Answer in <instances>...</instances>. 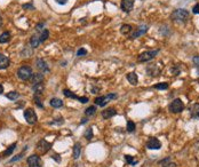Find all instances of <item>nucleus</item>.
Instances as JSON below:
<instances>
[{
    "label": "nucleus",
    "instance_id": "a878e982",
    "mask_svg": "<svg viewBox=\"0 0 199 167\" xmlns=\"http://www.w3.org/2000/svg\"><path fill=\"white\" fill-rule=\"evenodd\" d=\"M63 94H64L67 97H69V98H73V100H78L79 98L76 94H73V93H72L71 90H69V89H64V90H63Z\"/></svg>",
    "mask_w": 199,
    "mask_h": 167
},
{
    "label": "nucleus",
    "instance_id": "4be33fe9",
    "mask_svg": "<svg viewBox=\"0 0 199 167\" xmlns=\"http://www.w3.org/2000/svg\"><path fill=\"white\" fill-rule=\"evenodd\" d=\"M9 39H10V33L9 32H4V33H1L0 35V44H6V43H8Z\"/></svg>",
    "mask_w": 199,
    "mask_h": 167
},
{
    "label": "nucleus",
    "instance_id": "1a4fd4ad",
    "mask_svg": "<svg viewBox=\"0 0 199 167\" xmlns=\"http://www.w3.org/2000/svg\"><path fill=\"white\" fill-rule=\"evenodd\" d=\"M148 29H149V27L145 25V24H143V25L139 27L137 29H136V31H135L134 33H132V35H130V39H136V38H139V37H141V35H145V33H147V31H148Z\"/></svg>",
    "mask_w": 199,
    "mask_h": 167
},
{
    "label": "nucleus",
    "instance_id": "79ce46f5",
    "mask_svg": "<svg viewBox=\"0 0 199 167\" xmlns=\"http://www.w3.org/2000/svg\"><path fill=\"white\" fill-rule=\"evenodd\" d=\"M57 4H60V5H65L67 2H68V0H55Z\"/></svg>",
    "mask_w": 199,
    "mask_h": 167
},
{
    "label": "nucleus",
    "instance_id": "a18cd8bd",
    "mask_svg": "<svg viewBox=\"0 0 199 167\" xmlns=\"http://www.w3.org/2000/svg\"><path fill=\"white\" fill-rule=\"evenodd\" d=\"M4 93V86L0 84V94H2Z\"/></svg>",
    "mask_w": 199,
    "mask_h": 167
},
{
    "label": "nucleus",
    "instance_id": "e433bc0d",
    "mask_svg": "<svg viewBox=\"0 0 199 167\" xmlns=\"http://www.w3.org/2000/svg\"><path fill=\"white\" fill-rule=\"evenodd\" d=\"M86 54H87V51H86V49L81 48V49H79L78 52H77V56H82V55H86Z\"/></svg>",
    "mask_w": 199,
    "mask_h": 167
},
{
    "label": "nucleus",
    "instance_id": "9b49d317",
    "mask_svg": "<svg viewBox=\"0 0 199 167\" xmlns=\"http://www.w3.org/2000/svg\"><path fill=\"white\" fill-rule=\"evenodd\" d=\"M148 74H150L151 77H157L160 73V69L157 64H149L147 68Z\"/></svg>",
    "mask_w": 199,
    "mask_h": 167
},
{
    "label": "nucleus",
    "instance_id": "49530a36",
    "mask_svg": "<svg viewBox=\"0 0 199 167\" xmlns=\"http://www.w3.org/2000/svg\"><path fill=\"white\" fill-rule=\"evenodd\" d=\"M85 123H87V118H85V119L81 120V124H85Z\"/></svg>",
    "mask_w": 199,
    "mask_h": 167
},
{
    "label": "nucleus",
    "instance_id": "473e14b6",
    "mask_svg": "<svg viewBox=\"0 0 199 167\" xmlns=\"http://www.w3.org/2000/svg\"><path fill=\"white\" fill-rule=\"evenodd\" d=\"M35 103L38 104L39 108H43V103H41V100L39 98V95H38V94H35Z\"/></svg>",
    "mask_w": 199,
    "mask_h": 167
},
{
    "label": "nucleus",
    "instance_id": "09e8293b",
    "mask_svg": "<svg viewBox=\"0 0 199 167\" xmlns=\"http://www.w3.org/2000/svg\"><path fill=\"white\" fill-rule=\"evenodd\" d=\"M197 68H198V69H197V70H198V74H199V67H197Z\"/></svg>",
    "mask_w": 199,
    "mask_h": 167
},
{
    "label": "nucleus",
    "instance_id": "423d86ee",
    "mask_svg": "<svg viewBox=\"0 0 199 167\" xmlns=\"http://www.w3.org/2000/svg\"><path fill=\"white\" fill-rule=\"evenodd\" d=\"M27 165L29 167H41L43 166V161L39 156L37 155H31L29 158H27Z\"/></svg>",
    "mask_w": 199,
    "mask_h": 167
},
{
    "label": "nucleus",
    "instance_id": "412c9836",
    "mask_svg": "<svg viewBox=\"0 0 199 167\" xmlns=\"http://www.w3.org/2000/svg\"><path fill=\"white\" fill-rule=\"evenodd\" d=\"M132 30H133L132 25H130V24H124V25H121L120 32H121V35H130V32H132Z\"/></svg>",
    "mask_w": 199,
    "mask_h": 167
},
{
    "label": "nucleus",
    "instance_id": "f257e3e1",
    "mask_svg": "<svg viewBox=\"0 0 199 167\" xmlns=\"http://www.w3.org/2000/svg\"><path fill=\"white\" fill-rule=\"evenodd\" d=\"M190 17V13L187 9H175L172 14V20L176 23H185Z\"/></svg>",
    "mask_w": 199,
    "mask_h": 167
},
{
    "label": "nucleus",
    "instance_id": "20e7f679",
    "mask_svg": "<svg viewBox=\"0 0 199 167\" xmlns=\"http://www.w3.org/2000/svg\"><path fill=\"white\" fill-rule=\"evenodd\" d=\"M159 53V49H155V51H148L144 53L140 54L139 57H137V61L139 62H148L153 60L157 56V54Z\"/></svg>",
    "mask_w": 199,
    "mask_h": 167
},
{
    "label": "nucleus",
    "instance_id": "58836bf2",
    "mask_svg": "<svg viewBox=\"0 0 199 167\" xmlns=\"http://www.w3.org/2000/svg\"><path fill=\"white\" fill-rule=\"evenodd\" d=\"M192 13H193V14H199V4H197V5H195V6H193V8H192Z\"/></svg>",
    "mask_w": 199,
    "mask_h": 167
},
{
    "label": "nucleus",
    "instance_id": "4468645a",
    "mask_svg": "<svg viewBox=\"0 0 199 167\" xmlns=\"http://www.w3.org/2000/svg\"><path fill=\"white\" fill-rule=\"evenodd\" d=\"M117 114V111L113 109V108H109V109H105L102 111V117L104 119H109V118H112Z\"/></svg>",
    "mask_w": 199,
    "mask_h": 167
},
{
    "label": "nucleus",
    "instance_id": "6e6552de",
    "mask_svg": "<svg viewBox=\"0 0 199 167\" xmlns=\"http://www.w3.org/2000/svg\"><path fill=\"white\" fill-rule=\"evenodd\" d=\"M147 148L149 150H159L161 148V142L157 137H150L147 142Z\"/></svg>",
    "mask_w": 199,
    "mask_h": 167
},
{
    "label": "nucleus",
    "instance_id": "b1692460",
    "mask_svg": "<svg viewBox=\"0 0 199 167\" xmlns=\"http://www.w3.org/2000/svg\"><path fill=\"white\" fill-rule=\"evenodd\" d=\"M15 148H16V143H13L10 147H8V149H6L5 151H4V153H2V156L4 157H7V156H10L12 155V152L15 150Z\"/></svg>",
    "mask_w": 199,
    "mask_h": 167
},
{
    "label": "nucleus",
    "instance_id": "f3484780",
    "mask_svg": "<svg viewBox=\"0 0 199 167\" xmlns=\"http://www.w3.org/2000/svg\"><path fill=\"white\" fill-rule=\"evenodd\" d=\"M127 80L130 81V84L132 85H137V82H139V77H137V74L135 73V72H130V73H127Z\"/></svg>",
    "mask_w": 199,
    "mask_h": 167
},
{
    "label": "nucleus",
    "instance_id": "cd10ccee",
    "mask_svg": "<svg viewBox=\"0 0 199 167\" xmlns=\"http://www.w3.org/2000/svg\"><path fill=\"white\" fill-rule=\"evenodd\" d=\"M135 124H134V121H132V120H128L127 121V132H130V133H133L134 131H135Z\"/></svg>",
    "mask_w": 199,
    "mask_h": 167
},
{
    "label": "nucleus",
    "instance_id": "39448f33",
    "mask_svg": "<svg viewBox=\"0 0 199 167\" xmlns=\"http://www.w3.org/2000/svg\"><path fill=\"white\" fill-rule=\"evenodd\" d=\"M24 118H25L26 123L30 124V125H33V124L37 123V114H35V110L29 108V109H25L24 111Z\"/></svg>",
    "mask_w": 199,
    "mask_h": 167
},
{
    "label": "nucleus",
    "instance_id": "2eb2a0df",
    "mask_svg": "<svg viewBox=\"0 0 199 167\" xmlns=\"http://www.w3.org/2000/svg\"><path fill=\"white\" fill-rule=\"evenodd\" d=\"M32 85H38V84H43V73H35L32 74V77L30 78Z\"/></svg>",
    "mask_w": 199,
    "mask_h": 167
},
{
    "label": "nucleus",
    "instance_id": "a19ab883",
    "mask_svg": "<svg viewBox=\"0 0 199 167\" xmlns=\"http://www.w3.org/2000/svg\"><path fill=\"white\" fill-rule=\"evenodd\" d=\"M192 61H193V63H195V65L199 67V56H195Z\"/></svg>",
    "mask_w": 199,
    "mask_h": 167
},
{
    "label": "nucleus",
    "instance_id": "f704fd0d",
    "mask_svg": "<svg viewBox=\"0 0 199 167\" xmlns=\"http://www.w3.org/2000/svg\"><path fill=\"white\" fill-rule=\"evenodd\" d=\"M23 155H24V152H22V153H20V155H17L16 157H14L13 159H10V163H14V161H16V160H20V159H22V157H23Z\"/></svg>",
    "mask_w": 199,
    "mask_h": 167
},
{
    "label": "nucleus",
    "instance_id": "2f4dec72",
    "mask_svg": "<svg viewBox=\"0 0 199 167\" xmlns=\"http://www.w3.org/2000/svg\"><path fill=\"white\" fill-rule=\"evenodd\" d=\"M93 129L92 128H87L86 129V132H85V139L86 140H90L92 137H93Z\"/></svg>",
    "mask_w": 199,
    "mask_h": 167
},
{
    "label": "nucleus",
    "instance_id": "a211bd4d",
    "mask_svg": "<svg viewBox=\"0 0 199 167\" xmlns=\"http://www.w3.org/2000/svg\"><path fill=\"white\" fill-rule=\"evenodd\" d=\"M80 153H81V144L80 143H76L75 147H73V158L75 159H78L80 157Z\"/></svg>",
    "mask_w": 199,
    "mask_h": 167
},
{
    "label": "nucleus",
    "instance_id": "6ab92c4d",
    "mask_svg": "<svg viewBox=\"0 0 199 167\" xmlns=\"http://www.w3.org/2000/svg\"><path fill=\"white\" fill-rule=\"evenodd\" d=\"M37 68L38 69H40L41 71H49V69H48V67H47V63L43 61V60H41V59H38L37 60Z\"/></svg>",
    "mask_w": 199,
    "mask_h": 167
},
{
    "label": "nucleus",
    "instance_id": "c85d7f7f",
    "mask_svg": "<svg viewBox=\"0 0 199 167\" xmlns=\"http://www.w3.org/2000/svg\"><path fill=\"white\" fill-rule=\"evenodd\" d=\"M48 35H49V32H48V30H43V32H41V35H40V43H43V41H46L47 39H48Z\"/></svg>",
    "mask_w": 199,
    "mask_h": 167
},
{
    "label": "nucleus",
    "instance_id": "bb28decb",
    "mask_svg": "<svg viewBox=\"0 0 199 167\" xmlns=\"http://www.w3.org/2000/svg\"><path fill=\"white\" fill-rule=\"evenodd\" d=\"M85 114H86L87 117H90V116H94L96 114V106H89V108H87L86 111H85Z\"/></svg>",
    "mask_w": 199,
    "mask_h": 167
},
{
    "label": "nucleus",
    "instance_id": "9d476101",
    "mask_svg": "<svg viewBox=\"0 0 199 167\" xmlns=\"http://www.w3.org/2000/svg\"><path fill=\"white\" fill-rule=\"evenodd\" d=\"M121 9L126 13H130L134 8V0H122L120 5Z\"/></svg>",
    "mask_w": 199,
    "mask_h": 167
},
{
    "label": "nucleus",
    "instance_id": "37998d69",
    "mask_svg": "<svg viewBox=\"0 0 199 167\" xmlns=\"http://www.w3.org/2000/svg\"><path fill=\"white\" fill-rule=\"evenodd\" d=\"M52 157H53V159H56V161H57V163H60V161H61V159L59 158V157H60L59 155H53Z\"/></svg>",
    "mask_w": 199,
    "mask_h": 167
},
{
    "label": "nucleus",
    "instance_id": "aec40b11",
    "mask_svg": "<svg viewBox=\"0 0 199 167\" xmlns=\"http://www.w3.org/2000/svg\"><path fill=\"white\" fill-rule=\"evenodd\" d=\"M49 104L53 106V108H62L63 106V101L60 100V98H56V97H54L51 100V102H49Z\"/></svg>",
    "mask_w": 199,
    "mask_h": 167
},
{
    "label": "nucleus",
    "instance_id": "c03bdc74",
    "mask_svg": "<svg viewBox=\"0 0 199 167\" xmlns=\"http://www.w3.org/2000/svg\"><path fill=\"white\" fill-rule=\"evenodd\" d=\"M41 27H43V23H40V24H38V27H37V30L39 31V30H41Z\"/></svg>",
    "mask_w": 199,
    "mask_h": 167
},
{
    "label": "nucleus",
    "instance_id": "de8ad7c7",
    "mask_svg": "<svg viewBox=\"0 0 199 167\" xmlns=\"http://www.w3.org/2000/svg\"><path fill=\"white\" fill-rule=\"evenodd\" d=\"M1 24H2V20H1V16H0V27H1Z\"/></svg>",
    "mask_w": 199,
    "mask_h": 167
},
{
    "label": "nucleus",
    "instance_id": "4c0bfd02",
    "mask_svg": "<svg viewBox=\"0 0 199 167\" xmlns=\"http://www.w3.org/2000/svg\"><path fill=\"white\" fill-rule=\"evenodd\" d=\"M22 7H23V9H33L35 8L32 4H24Z\"/></svg>",
    "mask_w": 199,
    "mask_h": 167
},
{
    "label": "nucleus",
    "instance_id": "0eeeda50",
    "mask_svg": "<svg viewBox=\"0 0 199 167\" xmlns=\"http://www.w3.org/2000/svg\"><path fill=\"white\" fill-rule=\"evenodd\" d=\"M112 98H117V95H116V94H109V95H106V96L96 97L95 104L96 106H104L110 100H112Z\"/></svg>",
    "mask_w": 199,
    "mask_h": 167
},
{
    "label": "nucleus",
    "instance_id": "c756f323",
    "mask_svg": "<svg viewBox=\"0 0 199 167\" xmlns=\"http://www.w3.org/2000/svg\"><path fill=\"white\" fill-rule=\"evenodd\" d=\"M125 159H126V161H127L128 164H130V165H136V164H137V160L134 159L132 156H130V155H126V156H125Z\"/></svg>",
    "mask_w": 199,
    "mask_h": 167
},
{
    "label": "nucleus",
    "instance_id": "7c9ffc66",
    "mask_svg": "<svg viewBox=\"0 0 199 167\" xmlns=\"http://www.w3.org/2000/svg\"><path fill=\"white\" fill-rule=\"evenodd\" d=\"M153 87L156 88V89H161V90H164V89H167V88H168V84H167V82H159V84L155 85Z\"/></svg>",
    "mask_w": 199,
    "mask_h": 167
},
{
    "label": "nucleus",
    "instance_id": "ea45409f",
    "mask_svg": "<svg viewBox=\"0 0 199 167\" xmlns=\"http://www.w3.org/2000/svg\"><path fill=\"white\" fill-rule=\"evenodd\" d=\"M78 101L80 103H87V102H88V98H87V97H79Z\"/></svg>",
    "mask_w": 199,
    "mask_h": 167
},
{
    "label": "nucleus",
    "instance_id": "393cba45",
    "mask_svg": "<svg viewBox=\"0 0 199 167\" xmlns=\"http://www.w3.org/2000/svg\"><path fill=\"white\" fill-rule=\"evenodd\" d=\"M18 96H20V94H18L17 92H9L6 94V97L8 98V100H12V101H15V100H17Z\"/></svg>",
    "mask_w": 199,
    "mask_h": 167
},
{
    "label": "nucleus",
    "instance_id": "7ed1b4c3",
    "mask_svg": "<svg viewBox=\"0 0 199 167\" xmlns=\"http://www.w3.org/2000/svg\"><path fill=\"white\" fill-rule=\"evenodd\" d=\"M32 69L30 68V67H27V65H23V67H21L17 71V76L20 79L22 80H29L31 77H32Z\"/></svg>",
    "mask_w": 199,
    "mask_h": 167
},
{
    "label": "nucleus",
    "instance_id": "f03ea898",
    "mask_svg": "<svg viewBox=\"0 0 199 167\" xmlns=\"http://www.w3.org/2000/svg\"><path fill=\"white\" fill-rule=\"evenodd\" d=\"M168 109L173 114H180V112H182L184 110V103H183V101L181 98H175L169 103Z\"/></svg>",
    "mask_w": 199,
    "mask_h": 167
},
{
    "label": "nucleus",
    "instance_id": "f8f14e48",
    "mask_svg": "<svg viewBox=\"0 0 199 167\" xmlns=\"http://www.w3.org/2000/svg\"><path fill=\"white\" fill-rule=\"evenodd\" d=\"M51 143H48L47 141L45 140H41L39 141V143H38V145H37V149L39 150L41 153H45V152H47L48 150L51 149Z\"/></svg>",
    "mask_w": 199,
    "mask_h": 167
},
{
    "label": "nucleus",
    "instance_id": "dca6fc26",
    "mask_svg": "<svg viewBox=\"0 0 199 167\" xmlns=\"http://www.w3.org/2000/svg\"><path fill=\"white\" fill-rule=\"evenodd\" d=\"M9 64H10V61L8 57L4 54H0V69H7Z\"/></svg>",
    "mask_w": 199,
    "mask_h": 167
},
{
    "label": "nucleus",
    "instance_id": "c9c22d12",
    "mask_svg": "<svg viewBox=\"0 0 199 167\" xmlns=\"http://www.w3.org/2000/svg\"><path fill=\"white\" fill-rule=\"evenodd\" d=\"M172 73H173L174 76H179V74H180V69L176 68V67H173V68H172Z\"/></svg>",
    "mask_w": 199,
    "mask_h": 167
},
{
    "label": "nucleus",
    "instance_id": "72a5a7b5",
    "mask_svg": "<svg viewBox=\"0 0 199 167\" xmlns=\"http://www.w3.org/2000/svg\"><path fill=\"white\" fill-rule=\"evenodd\" d=\"M163 167H179V166H177V164H175L172 160H169V161H166Z\"/></svg>",
    "mask_w": 199,
    "mask_h": 167
},
{
    "label": "nucleus",
    "instance_id": "ddd939ff",
    "mask_svg": "<svg viewBox=\"0 0 199 167\" xmlns=\"http://www.w3.org/2000/svg\"><path fill=\"white\" fill-rule=\"evenodd\" d=\"M189 111H190L191 118H193V119H199V103H193L192 106H190Z\"/></svg>",
    "mask_w": 199,
    "mask_h": 167
},
{
    "label": "nucleus",
    "instance_id": "5701e85b",
    "mask_svg": "<svg viewBox=\"0 0 199 167\" xmlns=\"http://www.w3.org/2000/svg\"><path fill=\"white\" fill-rule=\"evenodd\" d=\"M30 44H31V46H32L33 48H37V47L39 46V44H40V38H39L38 35H32V37H31V40H30Z\"/></svg>",
    "mask_w": 199,
    "mask_h": 167
}]
</instances>
